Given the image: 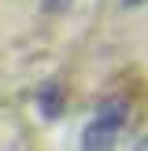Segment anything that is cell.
<instances>
[{
  "label": "cell",
  "mask_w": 148,
  "mask_h": 151,
  "mask_svg": "<svg viewBox=\"0 0 148 151\" xmlns=\"http://www.w3.org/2000/svg\"><path fill=\"white\" fill-rule=\"evenodd\" d=\"M93 118L115 125V129H126V122H130V100H122V96H104V100H96V114Z\"/></svg>",
  "instance_id": "cell-2"
},
{
  "label": "cell",
  "mask_w": 148,
  "mask_h": 151,
  "mask_svg": "<svg viewBox=\"0 0 148 151\" xmlns=\"http://www.w3.org/2000/svg\"><path fill=\"white\" fill-rule=\"evenodd\" d=\"M37 111H41V118H48V122H56V118L63 114V85H59V81H44V85L37 88Z\"/></svg>",
  "instance_id": "cell-3"
},
{
  "label": "cell",
  "mask_w": 148,
  "mask_h": 151,
  "mask_svg": "<svg viewBox=\"0 0 148 151\" xmlns=\"http://www.w3.org/2000/svg\"><path fill=\"white\" fill-rule=\"evenodd\" d=\"M37 7H41L44 15H67L74 7V0H37Z\"/></svg>",
  "instance_id": "cell-4"
},
{
  "label": "cell",
  "mask_w": 148,
  "mask_h": 151,
  "mask_svg": "<svg viewBox=\"0 0 148 151\" xmlns=\"http://www.w3.org/2000/svg\"><path fill=\"white\" fill-rule=\"evenodd\" d=\"M126 7H137V4H148V0H122Z\"/></svg>",
  "instance_id": "cell-5"
},
{
  "label": "cell",
  "mask_w": 148,
  "mask_h": 151,
  "mask_svg": "<svg viewBox=\"0 0 148 151\" xmlns=\"http://www.w3.org/2000/svg\"><path fill=\"white\" fill-rule=\"evenodd\" d=\"M137 147H141V151H148V137H141V140H137Z\"/></svg>",
  "instance_id": "cell-6"
},
{
  "label": "cell",
  "mask_w": 148,
  "mask_h": 151,
  "mask_svg": "<svg viewBox=\"0 0 148 151\" xmlns=\"http://www.w3.org/2000/svg\"><path fill=\"white\" fill-rule=\"evenodd\" d=\"M118 133H122V129H115V125L93 118V122L81 129V147H89V151H107V147H115Z\"/></svg>",
  "instance_id": "cell-1"
}]
</instances>
